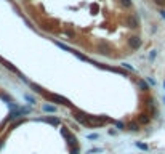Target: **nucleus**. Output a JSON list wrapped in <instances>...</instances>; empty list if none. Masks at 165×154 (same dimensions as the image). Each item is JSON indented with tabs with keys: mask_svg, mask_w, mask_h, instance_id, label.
<instances>
[{
	"mask_svg": "<svg viewBox=\"0 0 165 154\" xmlns=\"http://www.w3.org/2000/svg\"><path fill=\"white\" fill-rule=\"evenodd\" d=\"M108 117H103V116H87V124L85 125H90V127H103L108 122Z\"/></svg>",
	"mask_w": 165,
	"mask_h": 154,
	"instance_id": "nucleus-1",
	"label": "nucleus"
},
{
	"mask_svg": "<svg viewBox=\"0 0 165 154\" xmlns=\"http://www.w3.org/2000/svg\"><path fill=\"white\" fill-rule=\"evenodd\" d=\"M47 100H50V101H53V103H59V104H64V106H72L71 103H69V100L67 98H64V96H61V95H55V93H42Z\"/></svg>",
	"mask_w": 165,
	"mask_h": 154,
	"instance_id": "nucleus-2",
	"label": "nucleus"
},
{
	"mask_svg": "<svg viewBox=\"0 0 165 154\" xmlns=\"http://www.w3.org/2000/svg\"><path fill=\"white\" fill-rule=\"evenodd\" d=\"M61 135H63L66 140H67V143H69L71 146H77V138L74 137V135L71 133V132H69L66 127H61Z\"/></svg>",
	"mask_w": 165,
	"mask_h": 154,
	"instance_id": "nucleus-3",
	"label": "nucleus"
},
{
	"mask_svg": "<svg viewBox=\"0 0 165 154\" xmlns=\"http://www.w3.org/2000/svg\"><path fill=\"white\" fill-rule=\"evenodd\" d=\"M29 112H31V109H29V108H19V109H16V111H13V112H10L8 121H13V119L19 117V116H23V114H29Z\"/></svg>",
	"mask_w": 165,
	"mask_h": 154,
	"instance_id": "nucleus-4",
	"label": "nucleus"
},
{
	"mask_svg": "<svg viewBox=\"0 0 165 154\" xmlns=\"http://www.w3.org/2000/svg\"><path fill=\"white\" fill-rule=\"evenodd\" d=\"M128 47L132 50H138L141 47V39L138 35H132V37H128Z\"/></svg>",
	"mask_w": 165,
	"mask_h": 154,
	"instance_id": "nucleus-5",
	"label": "nucleus"
},
{
	"mask_svg": "<svg viewBox=\"0 0 165 154\" xmlns=\"http://www.w3.org/2000/svg\"><path fill=\"white\" fill-rule=\"evenodd\" d=\"M98 52L101 55H111V45L108 42H100L98 44Z\"/></svg>",
	"mask_w": 165,
	"mask_h": 154,
	"instance_id": "nucleus-6",
	"label": "nucleus"
},
{
	"mask_svg": "<svg viewBox=\"0 0 165 154\" xmlns=\"http://www.w3.org/2000/svg\"><path fill=\"white\" fill-rule=\"evenodd\" d=\"M74 119H77V121L80 122V124H87V114L85 112H82V111H77V109H74Z\"/></svg>",
	"mask_w": 165,
	"mask_h": 154,
	"instance_id": "nucleus-7",
	"label": "nucleus"
},
{
	"mask_svg": "<svg viewBox=\"0 0 165 154\" xmlns=\"http://www.w3.org/2000/svg\"><path fill=\"white\" fill-rule=\"evenodd\" d=\"M138 18L133 16V15H130V16H127V26H128L130 29H136L138 27Z\"/></svg>",
	"mask_w": 165,
	"mask_h": 154,
	"instance_id": "nucleus-8",
	"label": "nucleus"
},
{
	"mask_svg": "<svg viewBox=\"0 0 165 154\" xmlns=\"http://www.w3.org/2000/svg\"><path fill=\"white\" fill-rule=\"evenodd\" d=\"M149 122H151V116L149 114H140L138 116V124L140 125H148Z\"/></svg>",
	"mask_w": 165,
	"mask_h": 154,
	"instance_id": "nucleus-9",
	"label": "nucleus"
},
{
	"mask_svg": "<svg viewBox=\"0 0 165 154\" xmlns=\"http://www.w3.org/2000/svg\"><path fill=\"white\" fill-rule=\"evenodd\" d=\"M138 87H140L143 92H148L149 90V87H148V84H146L144 80H141V79H138Z\"/></svg>",
	"mask_w": 165,
	"mask_h": 154,
	"instance_id": "nucleus-10",
	"label": "nucleus"
},
{
	"mask_svg": "<svg viewBox=\"0 0 165 154\" xmlns=\"http://www.w3.org/2000/svg\"><path fill=\"white\" fill-rule=\"evenodd\" d=\"M128 129L132 130V132H136V130L140 129V124H138V122H130V124H128Z\"/></svg>",
	"mask_w": 165,
	"mask_h": 154,
	"instance_id": "nucleus-11",
	"label": "nucleus"
},
{
	"mask_svg": "<svg viewBox=\"0 0 165 154\" xmlns=\"http://www.w3.org/2000/svg\"><path fill=\"white\" fill-rule=\"evenodd\" d=\"M42 121L50 122V124H53V125H58V124H59V121H58V119H55V117H45V119H42Z\"/></svg>",
	"mask_w": 165,
	"mask_h": 154,
	"instance_id": "nucleus-12",
	"label": "nucleus"
},
{
	"mask_svg": "<svg viewBox=\"0 0 165 154\" xmlns=\"http://www.w3.org/2000/svg\"><path fill=\"white\" fill-rule=\"evenodd\" d=\"M120 5L125 8H132V0H120Z\"/></svg>",
	"mask_w": 165,
	"mask_h": 154,
	"instance_id": "nucleus-13",
	"label": "nucleus"
},
{
	"mask_svg": "<svg viewBox=\"0 0 165 154\" xmlns=\"http://www.w3.org/2000/svg\"><path fill=\"white\" fill-rule=\"evenodd\" d=\"M43 111H47V112H55L56 108H55V106H50V104H45L43 106Z\"/></svg>",
	"mask_w": 165,
	"mask_h": 154,
	"instance_id": "nucleus-14",
	"label": "nucleus"
},
{
	"mask_svg": "<svg viewBox=\"0 0 165 154\" xmlns=\"http://www.w3.org/2000/svg\"><path fill=\"white\" fill-rule=\"evenodd\" d=\"M31 87H32L34 90H35L37 93H43V88L42 87H39V85H35V84H31Z\"/></svg>",
	"mask_w": 165,
	"mask_h": 154,
	"instance_id": "nucleus-15",
	"label": "nucleus"
},
{
	"mask_svg": "<svg viewBox=\"0 0 165 154\" xmlns=\"http://www.w3.org/2000/svg\"><path fill=\"white\" fill-rule=\"evenodd\" d=\"M0 98H2V100H5V101H7V103H11V98H10L8 95L2 93V95H0Z\"/></svg>",
	"mask_w": 165,
	"mask_h": 154,
	"instance_id": "nucleus-16",
	"label": "nucleus"
},
{
	"mask_svg": "<svg viewBox=\"0 0 165 154\" xmlns=\"http://www.w3.org/2000/svg\"><path fill=\"white\" fill-rule=\"evenodd\" d=\"M112 124H116L117 129H120V130H124V129H125V125L122 124V122H116V121H112Z\"/></svg>",
	"mask_w": 165,
	"mask_h": 154,
	"instance_id": "nucleus-17",
	"label": "nucleus"
},
{
	"mask_svg": "<svg viewBox=\"0 0 165 154\" xmlns=\"http://www.w3.org/2000/svg\"><path fill=\"white\" fill-rule=\"evenodd\" d=\"M80 149H79V146H72V149H71V154H79Z\"/></svg>",
	"mask_w": 165,
	"mask_h": 154,
	"instance_id": "nucleus-18",
	"label": "nucleus"
},
{
	"mask_svg": "<svg viewBox=\"0 0 165 154\" xmlns=\"http://www.w3.org/2000/svg\"><path fill=\"white\" fill-rule=\"evenodd\" d=\"M154 3L159 5V7H164V5H165V0H154Z\"/></svg>",
	"mask_w": 165,
	"mask_h": 154,
	"instance_id": "nucleus-19",
	"label": "nucleus"
},
{
	"mask_svg": "<svg viewBox=\"0 0 165 154\" xmlns=\"http://www.w3.org/2000/svg\"><path fill=\"white\" fill-rule=\"evenodd\" d=\"M136 146H138V148H141V149H148V146L143 145V143H136Z\"/></svg>",
	"mask_w": 165,
	"mask_h": 154,
	"instance_id": "nucleus-20",
	"label": "nucleus"
},
{
	"mask_svg": "<svg viewBox=\"0 0 165 154\" xmlns=\"http://www.w3.org/2000/svg\"><path fill=\"white\" fill-rule=\"evenodd\" d=\"M66 34H67L69 37H74V32H72V31H66Z\"/></svg>",
	"mask_w": 165,
	"mask_h": 154,
	"instance_id": "nucleus-21",
	"label": "nucleus"
},
{
	"mask_svg": "<svg viewBox=\"0 0 165 154\" xmlns=\"http://www.w3.org/2000/svg\"><path fill=\"white\" fill-rule=\"evenodd\" d=\"M160 16H162V18H165V10H162V11H160Z\"/></svg>",
	"mask_w": 165,
	"mask_h": 154,
	"instance_id": "nucleus-22",
	"label": "nucleus"
},
{
	"mask_svg": "<svg viewBox=\"0 0 165 154\" xmlns=\"http://www.w3.org/2000/svg\"><path fill=\"white\" fill-rule=\"evenodd\" d=\"M2 146H3V140H0V148H2Z\"/></svg>",
	"mask_w": 165,
	"mask_h": 154,
	"instance_id": "nucleus-23",
	"label": "nucleus"
},
{
	"mask_svg": "<svg viewBox=\"0 0 165 154\" xmlns=\"http://www.w3.org/2000/svg\"><path fill=\"white\" fill-rule=\"evenodd\" d=\"M164 85H165V82H164Z\"/></svg>",
	"mask_w": 165,
	"mask_h": 154,
	"instance_id": "nucleus-24",
	"label": "nucleus"
}]
</instances>
